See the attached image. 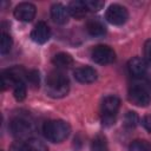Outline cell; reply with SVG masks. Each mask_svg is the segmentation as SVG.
I'll return each mask as SVG.
<instances>
[{
    "label": "cell",
    "mask_w": 151,
    "mask_h": 151,
    "mask_svg": "<svg viewBox=\"0 0 151 151\" xmlns=\"http://www.w3.org/2000/svg\"><path fill=\"white\" fill-rule=\"evenodd\" d=\"M70 88L68 78L60 71H52L46 78V92L52 98H63Z\"/></svg>",
    "instance_id": "6da1fadb"
},
{
    "label": "cell",
    "mask_w": 151,
    "mask_h": 151,
    "mask_svg": "<svg viewBox=\"0 0 151 151\" xmlns=\"http://www.w3.org/2000/svg\"><path fill=\"white\" fill-rule=\"evenodd\" d=\"M70 125L60 119L48 120L42 126V133L46 139L52 143H60L65 140L70 134Z\"/></svg>",
    "instance_id": "7a4b0ae2"
},
{
    "label": "cell",
    "mask_w": 151,
    "mask_h": 151,
    "mask_svg": "<svg viewBox=\"0 0 151 151\" xmlns=\"http://www.w3.org/2000/svg\"><path fill=\"white\" fill-rule=\"evenodd\" d=\"M127 97H129V100L137 106H140V107L147 106L151 103L150 84L144 80L134 81L129 88Z\"/></svg>",
    "instance_id": "3957f363"
},
{
    "label": "cell",
    "mask_w": 151,
    "mask_h": 151,
    "mask_svg": "<svg viewBox=\"0 0 151 151\" xmlns=\"http://www.w3.org/2000/svg\"><path fill=\"white\" fill-rule=\"evenodd\" d=\"M9 129H11L12 134L19 139L28 138L34 131L32 120L27 118L26 116H15L11 120Z\"/></svg>",
    "instance_id": "277c9868"
},
{
    "label": "cell",
    "mask_w": 151,
    "mask_h": 151,
    "mask_svg": "<svg viewBox=\"0 0 151 151\" xmlns=\"http://www.w3.org/2000/svg\"><path fill=\"white\" fill-rule=\"evenodd\" d=\"M120 106V100L116 96H107L101 101V122L104 125L113 124Z\"/></svg>",
    "instance_id": "5b68a950"
},
{
    "label": "cell",
    "mask_w": 151,
    "mask_h": 151,
    "mask_svg": "<svg viewBox=\"0 0 151 151\" xmlns=\"http://www.w3.org/2000/svg\"><path fill=\"white\" fill-rule=\"evenodd\" d=\"M26 71L21 67V66H14L12 68L5 70L1 73V86L2 90L9 88V87H14L15 84H18L19 81L24 80V78H26Z\"/></svg>",
    "instance_id": "8992f818"
},
{
    "label": "cell",
    "mask_w": 151,
    "mask_h": 151,
    "mask_svg": "<svg viewBox=\"0 0 151 151\" xmlns=\"http://www.w3.org/2000/svg\"><path fill=\"white\" fill-rule=\"evenodd\" d=\"M105 18L110 24L116 25V26H120L127 21L129 12L124 6H120L118 4H113L106 9Z\"/></svg>",
    "instance_id": "52a82bcc"
},
{
    "label": "cell",
    "mask_w": 151,
    "mask_h": 151,
    "mask_svg": "<svg viewBox=\"0 0 151 151\" xmlns=\"http://www.w3.org/2000/svg\"><path fill=\"white\" fill-rule=\"evenodd\" d=\"M92 60L99 65H107L116 60L114 51L107 45H98L91 52Z\"/></svg>",
    "instance_id": "ba28073f"
},
{
    "label": "cell",
    "mask_w": 151,
    "mask_h": 151,
    "mask_svg": "<svg viewBox=\"0 0 151 151\" xmlns=\"http://www.w3.org/2000/svg\"><path fill=\"white\" fill-rule=\"evenodd\" d=\"M35 6L31 2H21L19 4L15 9H14V17L15 19L24 21V22H29L34 19L35 17Z\"/></svg>",
    "instance_id": "9c48e42d"
},
{
    "label": "cell",
    "mask_w": 151,
    "mask_h": 151,
    "mask_svg": "<svg viewBox=\"0 0 151 151\" xmlns=\"http://www.w3.org/2000/svg\"><path fill=\"white\" fill-rule=\"evenodd\" d=\"M50 37H51V29L47 26V24H45L44 21L38 22L34 26V28H33V31L31 33L32 40L34 42H37V44H45V42H47Z\"/></svg>",
    "instance_id": "30bf717a"
},
{
    "label": "cell",
    "mask_w": 151,
    "mask_h": 151,
    "mask_svg": "<svg viewBox=\"0 0 151 151\" xmlns=\"http://www.w3.org/2000/svg\"><path fill=\"white\" fill-rule=\"evenodd\" d=\"M73 76L77 81L83 84H91L97 80V71L90 66H83L74 70Z\"/></svg>",
    "instance_id": "8fae6325"
},
{
    "label": "cell",
    "mask_w": 151,
    "mask_h": 151,
    "mask_svg": "<svg viewBox=\"0 0 151 151\" xmlns=\"http://www.w3.org/2000/svg\"><path fill=\"white\" fill-rule=\"evenodd\" d=\"M127 70H129L130 74L133 76L134 78H142L146 73L147 64H146V61L144 59H142L139 57H134V58L129 60Z\"/></svg>",
    "instance_id": "7c38bea8"
},
{
    "label": "cell",
    "mask_w": 151,
    "mask_h": 151,
    "mask_svg": "<svg viewBox=\"0 0 151 151\" xmlns=\"http://www.w3.org/2000/svg\"><path fill=\"white\" fill-rule=\"evenodd\" d=\"M51 18L55 24L64 25L68 21L70 18V12L68 8L65 7L63 4H54L51 7Z\"/></svg>",
    "instance_id": "4fadbf2b"
},
{
    "label": "cell",
    "mask_w": 151,
    "mask_h": 151,
    "mask_svg": "<svg viewBox=\"0 0 151 151\" xmlns=\"http://www.w3.org/2000/svg\"><path fill=\"white\" fill-rule=\"evenodd\" d=\"M68 12H70V15H72L73 18L76 19H81L86 15L87 13V7L85 5V1H80V0H74V1H71L68 4Z\"/></svg>",
    "instance_id": "5bb4252c"
},
{
    "label": "cell",
    "mask_w": 151,
    "mask_h": 151,
    "mask_svg": "<svg viewBox=\"0 0 151 151\" xmlns=\"http://www.w3.org/2000/svg\"><path fill=\"white\" fill-rule=\"evenodd\" d=\"M86 31L93 37H100V35L105 34L106 28H105L104 24L101 21H99L98 19H91L86 24Z\"/></svg>",
    "instance_id": "9a60e30c"
},
{
    "label": "cell",
    "mask_w": 151,
    "mask_h": 151,
    "mask_svg": "<svg viewBox=\"0 0 151 151\" xmlns=\"http://www.w3.org/2000/svg\"><path fill=\"white\" fill-rule=\"evenodd\" d=\"M52 63L58 68H68V67H71L73 65V58L68 53L60 52V53H58V54H55L53 57Z\"/></svg>",
    "instance_id": "2e32d148"
},
{
    "label": "cell",
    "mask_w": 151,
    "mask_h": 151,
    "mask_svg": "<svg viewBox=\"0 0 151 151\" xmlns=\"http://www.w3.org/2000/svg\"><path fill=\"white\" fill-rule=\"evenodd\" d=\"M129 151H151V144L144 139H137L130 144Z\"/></svg>",
    "instance_id": "e0dca14e"
},
{
    "label": "cell",
    "mask_w": 151,
    "mask_h": 151,
    "mask_svg": "<svg viewBox=\"0 0 151 151\" xmlns=\"http://www.w3.org/2000/svg\"><path fill=\"white\" fill-rule=\"evenodd\" d=\"M91 151H107V145H106V139L104 136L98 134L91 145Z\"/></svg>",
    "instance_id": "ac0fdd59"
},
{
    "label": "cell",
    "mask_w": 151,
    "mask_h": 151,
    "mask_svg": "<svg viewBox=\"0 0 151 151\" xmlns=\"http://www.w3.org/2000/svg\"><path fill=\"white\" fill-rule=\"evenodd\" d=\"M13 94H14V98L18 101H21V100L25 99V97H26V84H25L24 80L15 84V86L13 87Z\"/></svg>",
    "instance_id": "d6986e66"
},
{
    "label": "cell",
    "mask_w": 151,
    "mask_h": 151,
    "mask_svg": "<svg viewBox=\"0 0 151 151\" xmlns=\"http://www.w3.org/2000/svg\"><path fill=\"white\" fill-rule=\"evenodd\" d=\"M12 44H13V41H12L11 35L4 32V33L1 34L0 53H1V54H6V53H8V52H9V50H11V47H12Z\"/></svg>",
    "instance_id": "ffe728a7"
},
{
    "label": "cell",
    "mask_w": 151,
    "mask_h": 151,
    "mask_svg": "<svg viewBox=\"0 0 151 151\" xmlns=\"http://www.w3.org/2000/svg\"><path fill=\"white\" fill-rule=\"evenodd\" d=\"M138 124V116L133 111H129L124 117V125L127 129H133Z\"/></svg>",
    "instance_id": "44dd1931"
},
{
    "label": "cell",
    "mask_w": 151,
    "mask_h": 151,
    "mask_svg": "<svg viewBox=\"0 0 151 151\" xmlns=\"http://www.w3.org/2000/svg\"><path fill=\"white\" fill-rule=\"evenodd\" d=\"M27 145H28L29 151H48L47 146L41 140H39V139L31 138V139H28Z\"/></svg>",
    "instance_id": "7402d4cb"
},
{
    "label": "cell",
    "mask_w": 151,
    "mask_h": 151,
    "mask_svg": "<svg viewBox=\"0 0 151 151\" xmlns=\"http://www.w3.org/2000/svg\"><path fill=\"white\" fill-rule=\"evenodd\" d=\"M26 80L32 87H38L39 86V72L35 70H32L26 73Z\"/></svg>",
    "instance_id": "603a6c76"
},
{
    "label": "cell",
    "mask_w": 151,
    "mask_h": 151,
    "mask_svg": "<svg viewBox=\"0 0 151 151\" xmlns=\"http://www.w3.org/2000/svg\"><path fill=\"white\" fill-rule=\"evenodd\" d=\"M85 5L88 11L98 12L104 7V1L100 0H85Z\"/></svg>",
    "instance_id": "cb8c5ba5"
},
{
    "label": "cell",
    "mask_w": 151,
    "mask_h": 151,
    "mask_svg": "<svg viewBox=\"0 0 151 151\" xmlns=\"http://www.w3.org/2000/svg\"><path fill=\"white\" fill-rule=\"evenodd\" d=\"M9 151H29V149H28L27 143H24L21 140H18V142H14L11 145Z\"/></svg>",
    "instance_id": "d4e9b609"
},
{
    "label": "cell",
    "mask_w": 151,
    "mask_h": 151,
    "mask_svg": "<svg viewBox=\"0 0 151 151\" xmlns=\"http://www.w3.org/2000/svg\"><path fill=\"white\" fill-rule=\"evenodd\" d=\"M144 55H145L147 64L151 65V39L146 40L144 44Z\"/></svg>",
    "instance_id": "484cf974"
},
{
    "label": "cell",
    "mask_w": 151,
    "mask_h": 151,
    "mask_svg": "<svg viewBox=\"0 0 151 151\" xmlns=\"http://www.w3.org/2000/svg\"><path fill=\"white\" fill-rule=\"evenodd\" d=\"M143 126L146 131L151 132V114H147L143 118Z\"/></svg>",
    "instance_id": "4316f807"
}]
</instances>
